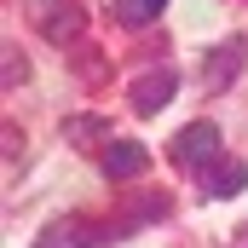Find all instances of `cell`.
<instances>
[{
    "instance_id": "obj_1",
    "label": "cell",
    "mask_w": 248,
    "mask_h": 248,
    "mask_svg": "<svg viewBox=\"0 0 248 248\" xmlns=\"http://www.w3.org/2000/svg\"><path fill=\"white\" fill-rule=\"evenodd\" d=\"M29 29H41L58 46H75V35H81V0H29Z\"/></svg>"
},
{
    "instance_id": "obj_2",
    "label": "cell",
    "mask_w": 248,
    "mask_h": 248,
    "mask_svg": "<svg viewBox=\"0 0 248 248\" xmlns=\"http://www.w3.org/2000/svg\"><path fill=\"white\" fill-rule=\"evenodd\" d=\"M173 162H179V168H190V173L202 179V173L219 162V127H214V122H190L185 133L173 139Z\"/></svg>"
},
{
    "instance_id": "obj_3",
    "label": "cell",
    "mask_w": 248,
    "mask_h": 248,
    "mask_svg": "<svg viewBox=\"0 0 248 248\" xmlns=\"http://www.w3.org/2000/svg\"><path fill=\"white\" fill-rule=\"evenodd\" d=\"M243 63H248V41H219V46H208L202 52V81H208V93H225L237 75H243Z\"/></svg>"
},
{
    "instance_id": "obj_4",
    "label": "cell",
    "mask_w": 248,
    "mask_h": 248,
    "mask_svg": "<svg viewBox=\"0 0 248 248\" xmlns=\"http://www.w3.org/2000/svg\"><path fill=\"white\" fill-rule=\"evenodd\" d=\"M98 162H104V173H110V179H144V173H150V150H144V144H133V139H110Z\"/></svg>"
},
{
    "instance_id": "obj_5",
    "label": "cell",
    "mask_w": 248,
    "mask_h": 248,
    "mask_svg": "<svg viewBox=\"0 0 248 248\" xmlns=\"http://www.w3.org/2000/svg\"><path fill=\"white\" fill-rule=\"evenodd\" d=\"M173 87H179L173 69H144V75L133 81V110H139V116H156V110L173 98Z\"/></svg>"
},
{
    "instance_id": "obj_6",
    "label": "cell",
    "mask_w": 248,
    "mask_h": 248,
    "mask_svg": "<svg viewBox=\"0 0 248 248\" xmlns=\"http://www.w3.org/2000/svg\"><path fill=\"white\" fill-rule=\"evenodd\" d=\"M98 237L87 231V219H52L41 237H35V248H93Z\"/></svg>"
},
{
    "instance_id": "obj_7",
    "label": "cell",
    "mask_w": 248,
    "mask_h": 248,
    "mask_svg": "<svg viewBox=\"0 0 248 248\" xmlns=\"http://www.w3.org/2000/svg\"><path fill=\"white\" fill-rule=\"evenodd\" d=\"M243 179H248L243 162H237V156H219V162L202 173V190H208V196H237V190H243Z\"/></svg>"
},
{
    "instance_id": "obj_8",
    "label": "cell",
    "mask_w": 248,
    "mask_h": 248,
    "mask_svg": "<svg viewBox=\"0 0 248 248\" xmlns=\"http://www.w3.org/2000/svg\"><path fill=\"white\" fill-rule=\"evenodd\" d=\"M162 6H168V0H116V23H127V29H144L150 17H162Z\"/></svg>"
},
{
    "instance_id": "obj_9",
    "label": "cell",
    "mask_w": 248,
    "mask_h": 248,
    "mask_svg": "<svg viewBox=\"0 0 248 248\" xmlns=\"http://www.w3.org/2000/svg\"><path fill=\"white\" fill-rule=\"evenodd\" d=\"M63 133H69V144H98V133H110V127L98 116H75V122H63Z\"/></svg>"
},
{
    "instance_id": "obj_10",
    "label": "cell",
    "mask_w": 248,
    "mask_h": 248,
    "mask_svg": "<svg viewBox=\"0 0 248 248\" xmlns=\"http://www.w3.org/2000/svg\"><path fill=\"white\" fill-rule=\"evenodd\" d=\"M23 75H29V63L17 58V46H6V87H17Z\"/></svg>"
}]
</instances>
